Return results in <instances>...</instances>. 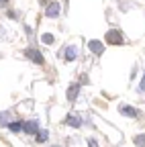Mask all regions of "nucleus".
<instances>
[{
  "mask_svg": "<svg viewBox=\"0 0 145 147\" xmlns=\"http://www.w3.org/2000/svg\"><path fill=\"white\" fill-rule=\"evenodd\" d=\"M65 125L74 127V129H80L82 127V117L80 115H67L65 117Z\"/></svg>",
  "mask_w": 145,
  "mask_h": 147,
  "instance_id": "1a4fd4ad",
  "label": "nucleus"
},
{
  "mask_svg": "<svg viewBox=\"0 0 145 147\" xmlns=\"http://www.w3.org/2000/svg\"><path fill=\"white\" fill-rule=\"evenodd\" d=\"M23 55L29 59V61H33V63H37V65H43L45 63V57H43V53L39 51V49H35V47H27L25 51H23Z\"/></svg>",
  "mask_w": 145,
  "mask_h": 147,
  "instance_id": "f03ea898",
  "label": "nucleus"
},
{
  "mask_svg": "<svg viewBox=\"0 0 145 147\" xmlns=\"http://www.w3.org/2000/svg\"><path fill=\"white\" fill-rule=\"evenodd\" d=\"M59 14H61V6H59L57 0L47 2V6H45V16H47V18H57Z\"/></svg>",
  "mask_w": 145,
  "mask_h": 147,
  "instance_id": "7ed1b4c3",
  "label": "nucleus"
},
{
  "mask_svg": "<svg viewBox=\"0 0 145 147\" xmlns=\"http://www.w3.org/2000/svg\"><path fill=\"white\" fill-rule=\"evenodd\" d=\"M88 49L92 51L94 55H102L104 53V45H102V41H96V39H92L88 43Z\"/></svg>",
  "mask_w": 145,
  "mask_h": 147,
  "instance_id": "6e6552de",
  "label": "nucleus"
},
{
  "mask_svg": "<svg viewBox=\"0 0 145 147\" xmlns=\"http://www.w3.org/2000/svg\"><path fill=\"white\" fill-rule=\"evenodd\" d=\"M137 90H139V92H145V74H143V78H141V82H139Z\"/></svg>",
  "mask_w": 145,
  "mask_h": 147,
  "instance_id": "2eb2a0df",
  "label": "nucleus"
},
{
  "mask_svg": "<svg viewBox=\"0 0 145 147\" xmlns=\"http://www.w3.org/2000/svg\"><path fill=\"white\" fill-rule=\"evenodd\" d=\"M104 39H106L108 45H123V43H125V35H123V31H119V29H111V31H106Z\"/></svg>",
  "mask_w": 145,
  "mask_h": 147,
  "instance_id": "f257e3e1",
  "label": "nucleus"
},
{
  "mask_svg": "<svg viewBox=\"0 0 145 147\" xmlns=\"http://www.w3.org/2000/svg\"><path fill=\"white\" fill-rule=\"evenodd\" d=\"M78 96H80V84H78V82H76V84H69V86H67V92H65V98H67L69 102H74Z\"/></svg>",
  "mask_w": 145,
  "mask_h": 147,
  "instance_id": "423d86ee",
  "label": "nucleus"
},
{
  "mask_svg": "<svg viewBox=\"0 0 145 147\" xmlns=\"http://www.w3.org/2000/svg\"><path fill=\"white\" fill-rule=\"evenodd\" d=\"M51 147H59V145H51Z\"/></svg>",
  "mask_w": 145,
  "mask_h": 147,
  "instance_id": "6ab92c4d",
  "label": "nucleus"
},
{
  "mask_svg": "<svg viewBox=\"0 0 145 147\" xmlns=\"http://www.w3.org/2000/svg\"><path fill=\"white\" fill-rule=\"evenodd\" d=\"M6 14H8V16H10V18H16V12H14V10H8V12H6Z\"/></svg>",
  "mask_w": 145,
  "mask_h": 147,
  "instance_id": "f3484780",
  "label": "nucleus"
},
{
  "mask_svg": "<svg viewBox=\"0 0 145 147\" xmlns=\"http://www.w3.org/2000/svg\"><path fill=\"white\" fill-rule=\"evenodd\" d=\"M119 113L121 115H125V117H129V119H137L141 113H139V110H135L133 106H129V104H121L119 106Z\"/></svg>",
  "mask_w": 145,
  "mask_h": 147,
  "instance_id": "0eeeda50",
  "label": "nucleus"
},
{
  "mask_svg": "<svg viewBox=\"0 0 145 147\" xmlns=\"http://www.w3.org/2000/svg\"><path fill=\"white\" fill-rule=\"evenodd\" d=\"M133 143H135V147H145V133L137 135V137L133 139Z\"/></svg>",
  "mask_w": 145,
  "mask_h": 147,
  "instance_id": "4468645a",
  "label": "nucleus"
},
{
  "mask_svg": "<svg viewBox=\"0 0 145 147\" xmlns=\"http://www.w3.org/2000/svg\"><path fill=\"white\" fill-rule=\"evenodd\" d=\"M41 41H43L45 45H53V43H55V37H53L51 33H43V35H41Z\"/></svg>",
  "mask_w": 145,
  "mask_h": 147,
  "instance_id": "ddd939ff",
  "label": "nucleus"
},
{
  "mask_svg": "<svg viewBox=\"0 0 145 147\" xmlns=\"http://www.w3.org/2000/svg\"><path fill=\"white\" fill-rule=\"evenodd\" d=\"M88 147H98V141L96 139H88Z\"/></svg>",
  "mask_w": 145,
  "mask_h": 147,
  "instance_id": "dca6fc26",
  "label": "nucleus"
},
{
  "mask_svg": "<svg viewBox=\"0 0 145 147\" xmlns=\"http://www.w3.org/2000/svg\"><path fill=\"white\" fill-rule=\"evenodd\" d=\"M10 123H12V113L10 110H2V113H0V127H6Z\"/></svg>",
  "mask_w": 145,
  "mask_h": 147,
  "instance_id": "9d476101",
  "label": "nucleus"
},
{
  "mask_svg": "<svg viewBox=\"0 0 145 147\" xmlns=\"http://www.w3.org/2000/svg\"><path fill=\"white\" fill-rule=\"evenodd\" d=\"M23 133L25 135H37L39 133V121H23Z\"/></svg>",
  "mask_w": 145,
  "mask_h": 147,
  "instance_id": "20e7f679",
  "label": "nucleus"
},
{
  "mask_svg": "<svg viewBox=\"0 0 145 147\" xmlns=\"http://www.w3.org/2000/svg\"><path fill=\"white\" fill-rule=\"evenodd\" d=\"M8 129L12 133H19V131H23V121H12L10 125H8Z\"/></svg>",
  "mask_w": 145,
  "mask_h": 147,
  "instance_id": "f8f14e48",
  "label": "nucleus"
},
{
  "mask_svg": "<svg viewBox=\"0 0 145 147\" xmlns=\"http://www.w3.org/2000/svg\"><path fill=\"white\" fill-rule=\"evenodd\" d=\"M6 2H8V0H0V6H4Z\"/></svg>",
  "mask_w": 145,
  "mask_h": 147,
  "instance_id": "a211bd4d",
  "label": "nucleus"
},
{
  "mask_svg": "<svg viewBox=\"0 0 145 147\" xmlns=\"http://www.w3.org/2000/svg\"><path fill=\"white\" fill-rule=\"evenodd\" d=\"M78 47L76 45H67V47H63V51L59 53V55H63V59L65 61H74V59H78Z\"/></svg>",
  "mask_w": 145,
  "mask_h": 147,
  "instance_id": "39448f33",
  "label": "nucleus"
},
{
  "mask_svg": "<svg viewBox=\"0 0 145 147\" xmlns=\"http://www.w3.org/2000/svg\"><path fill=\"white\" fill-rule=\"evenodd\" d=\"M47 139H49V131H47V129H39V133L35 135V141H37V143H45Z\"/></svg>",
  "mask_w": 145,
  "mask_h": 147,
  "instance_id": "9b49d317",
  "label": "nucleus"
}]
</instances>
